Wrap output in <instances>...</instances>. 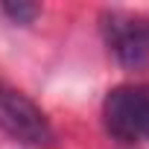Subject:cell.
Listing matches in <instances>:
<instances>
[{
  "mask_svg": "<svg viewBox=\"0 0 149 149\" xmlns=\"http://www.w3.org/2000/svg\"><path fill=\"white\" fill-rule=\"evenodd\" d=\"M100 29L108 53L126 70L149 67V15L126 12V9H105L100 15Z\"/></svg>",
  "mask_w": 149,
  "mask_h": 149,
  "instance_id": "3",
  "label": "cell"
},
{
  "mask_svg": "<svg viewBox=\"0 0 149 149\" xmlns=\"http://www.w3.org/2000/svg\"><path fill=\"white\" fill-rule=\"evenodd\" d=\"M0 132L32 149H50L56 143V129L41 105H35L24 91L3 79H0Z\"/></svg>",
  "mask_w": 149,
  "mask_h": 149,
  "instance_id": "2",
  "label": "cell"
},
{
  "mask_svg": "<svg viewBox=\"0 0 149 149\" xmlns=\"http://www.w3.org/2000/svg\"><path fill=\"white\" fill-rule=\"evenodd\" d=\"M105 132L120 143L149 140V82L117 85L102 100Z\"/></svg>",
  "mask_w": 149,
  "mask_h": 149,
  "instance_id": "1",
  "label": "cell"
},
{
  "mask_svg": "<svg viewBox=\"0 0 149 149\" xmlns=\"http://www.w3.org/2000/svg\"><path fill=\"white\" fill-rule=\"evenodd\" d=\"M0 12H3L12 24H18V26H29V24L38 18L41 9H38L35 3H21V0H18V3H3Z\"/></svg>",
  "mask_w": 149,
  "mask_h": 149,
  "instance_id": "4",
  "label": "cell"
}]
</instances>
